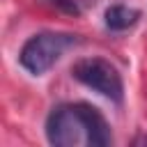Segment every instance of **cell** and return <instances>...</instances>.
<instances>
[{
    "instance_id": "1",
    "label": "cell",
    "mask_w": 147,
    "mask_h": 147,
    "mask_svg": "<svg viewBox=\"0 0 147 147\" xmlns=\"http://www.w3.org/2000/svg\"><path fill=\"white\" fill-rule=\"evenodd\" d=\"M46 140L55 147H106L113 142L108 119L90 103H60L46 117Z\"/></svg>"
},
{
    "instance_id": "2",
    "label": "cell",
    "mask_w": 147,
    "mask_h": 147,
    "mask_svg": "<svg viewBox=\"0 0 147 147\" xmlns=\"http://www.w3.org/2000/svg\"><path fill=\"white\" fill-rule=\"evenodd\" d=\"M76 41H78V37L71 34V32H39V34H32L23 44V48L18 53V62L28 74L41 76Z\"/></svg>"
},
{
    "instance_id": "3",
    "label": "cell",
    "mask_w": 147,
    "mask_h": 147,
    "mask_svg": "<svg viewBox=\"0 0 147 147\" xmlns=\"http://www.w3.org/2000/svg\"><path fill=\"white\" fill-rule=\"evenodd\" d=\"M71 74L78 83L99 92L101 96L119 103L124 99V83L117 67L103 57H83L71 67Z\"/></svg>"
},
{
    "instance_id": "4",
    "label": "cell",
    "mask_w": 147,
    "mask_h": 147,
    "mask_svg": "<svg viewBox=\"0 0 147 147\" xmlns=\"http://www.w3.org/2000/svg\"><path fill=\"white\" fill-rule=\"evenodd\" d=\"M140 18V11L129 7V5H110L103 14V23L108 30L113 32H122V30H129L131 25H136Z\"/></svg>"
},
{
    "instance_id": "5",
    "label": "cell",
    "mask_w": 147,
    "mask_h": 147,
    "mask_svg": "<svg viewBox=\"0 0 147 147\" xmlns=\"http://www.w3.org/2000/svg\"><path fill=\"white\" fill-rule=\"evenodd\" d=\"M51 5H55L57 9H62L64 14H71V16H78L80 14V7L76 5V0H48Z\"/></svg>"
}]
</instances>
